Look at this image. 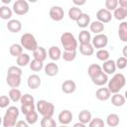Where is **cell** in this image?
I'll return each mask as SVG.
<instances>
[{
  "label": "cell",
  "instance_id": "1",
  "mask_svg": "<svg viewBox=\"0 0 127 127\" xmlns=\"http://www.w3.org/2000/svg\"><path fill=\"white\" fill-rule=\"evenodd\" d=\"M126 83V78L124 76V74L122 73H115L111 79L108 80V89L111 93L115 94V93H118L125 85Z\"/></svg>",
  "mask_w": 127,
  "mask_h": 127
},
{
  "label": "cell",
  "instance_id": "2",
  "mask_svg": "<svg viewBox=\"0 0 127 127\" xmlns=\"http://www.w3.org/2000/svg\"><path fill=\"white\" fill-rule=\"evenodd\" d=\"M19 117V109L16 106H10L6 110L3 116V127H14L17 124V119Z\"/></svg>",
  "mask_w": 127,
  "mask_h": 127
},
{
  "label": "cell",
  "instance_id": "3",
  "mask_svg": "<svg viewBox=\"0 0 127 127\" xmlns=\"http://www.w3.org/2000/svg\"><path fill=\"white\" fill-rule=\"evenodd\" d=\"M61 43L64 51L74 52L77 49V41L75 40L74 36L69 32H64V34H62Z\"/></svg>",
  "mask_w": 127,
  "mask_h": 127
},
{
  "label": "cell",
  "instance_id": "4",
  "mask_svg": "<svg viewBox=\"0 0 127 127\" xmlns=\"http://www.w3.org/2000/svg\"><path fill=\"white\" fill-rule=\"evenodd\" d=\"M38 113H40L43 117L48 116V117H53L54 112H55V105L52 102H49L47 100H39L36 105Z\"/></svg>",
  "mask_w": 127,
  "mask_h": 127
},
{
  "label": "cell",
  "instance_id": "5",
  "mask_svg": "<svg viewBox=\"0 0 127 127\" xmlns=\"http://www.w3.org/2000/svg\"><path fill=\"white\" fill-rule=\"evenodd\" d=\"M21 46L28 50V51H31V52H34L39 46H38V43H37V40L36 38L34 37V35L30 34V33H25L21 36Z\"/></svg>",
  "mask_w": 127,
  "mask_h": 127
},
{
  "label": "cell",
  "instance_id": "6",
  "mask_svg": "<svg viewBox=\"0 0 127 127\" xmlns=\"http://www.w3.org/2000/svg\"><path fill=\"white\" fill-rule=\"evenodd\" d=\"M13 11L17 15H25L29 12V4L26 0H16L13 3Z\"/></svg>",
  "mask_w": 127,
  "mask_h": 127
},
{
  "label": "cell",
  "instance_id": "7",
  "mask_svg": "<svg viewBox=\"0 0 127 127\" xmlns=\"http://www.w3.org/2000/svg\"><path fill=\"white\" fill-rule=\"evenodd\" d=\"M119 7L114 11L113 16L116 20H124L127 17V0H119Z\"/></svg>",
  "mask_w": 127,
  "mask_h": 127
},
{
  "label": "cell",
  "instance_id": "8",
  "mask_svg": "<svg viewBox=\"0 0 127 127\" xmlns=\"http://www.w3.org/2000/svg\"><path fill=\"white\" fill-rule=\"evenodd\" d=\"M92 42V46L97 49V50H101L103 48H105L108 44V37L105 34H98L95 35L93 37V39L91 40Z\"/></svg>",
  "mask_w": 127,
  "mask_h": 127
},
{
  "label": "cell",
  "instance_id": "9",
  "mask_svg": "<svg viewBox=\"0 0 127 127\" xmlns=\"http://www.w3.org/2000/svg\"><path fill=\"white\" fill-rule=\"evenodd\" d=\"M49 14H50V17H51L52 20H54L56 22H59V21H62L64 19V11L61 6H53L50 9Z\"/></svg>",
  "mask_w": 127,
  "mask_h": 127
},
{
  "label": "cell",
  "instance_id": "10",
  "mask_svg": "<svg viewBox=\"0 0 127 127\" xmlns=\"http://www.w3.org/2000/svg\"><path fill=\"white\" fill-rule=\"evenodd\" d=\"M113 15L111 14L110 11H108L107 9L105 8H102V9H99L97 12H96V18H97V21L101 22V23H109L112 19Z\"/></svg>",
  "mask_w": 127,
  "mask_h": 127
},
{
  "label": "cell",
  "instance_id": "11",
  "mask_svg": "<svg viewBox=\"0 0 127 127\" xmlns=\"http://www.w3.org/2000/svg\"><path fill=\"white\" fill-rule=\"evenodd\" d=\"M58 118H59V121L62 125H67L72 120V113H71V111H69L67 109H64V110L60 112Z\"/></svg>",
  "mask_w": 127,
  "mask_h": 127
},
{
  "label": "cell",
  "instance_id": "12",
  "mask_svg": "<svg viewBox=\"0 0 127 127\" xmlns=\"http://www.w3.org/2000/svg\"><path fill=\"white\" fill-rule=\"evenodd\" d=\"M75 89H76V84L71 79H66L62 84V90L64 93L70 94V93H73L75 91Z\"/></svg>",
  "mask_w": 127,
  "mask_h": 127
},
{
  "label": "cell",
  "instance_id": "13",
  "mask_svg": "<svg viewBox=\"0 0 127 127\" xmlns=\"http://www.w3.org/2000/svg\"><path fill=\"white\" fill-rule=\"evenodd\" d=\"M111 92L109 91L108 87H100L95 92V97L100 101H106L110 98Z\"/></svg>",
  "mask_w": 127,
  "mask_h": 127
},
{
  "label": "cell",
  "instance_id": "14",
  "mask_svg": "<svg viewBox=\"0 0 127 127\" xmlns=\"http://www.w3.org/2000/svg\"><path fill=\"white\" fill-rule=\"evenodd\" d=\"M7 29L11 32V33H19L22 30V24L19 20L17 19H11L8 21L7 25H6Z\"/></svg>",
  "mask_w": 127,
  "mask_h": 127
},
{
  "label": "cell",
  "instance_id": "15",
  "mask_svg": "<svg viewBox=\"0 0 127 127\" xmlns=\"http://www.w3.org/2000/svg\"><path fill=\"white\" fill-rule=\"evenodd\" d=\"M116 63L113 60H108L106 62L103 63L102 64V70L103 72H105L107 75L108 74H113L116 70Z\"/></svg>",
  "mask_w": 127,
  "mask_h": 127
},
{
  "label": "cell",
  "instance_id": "16",
  "mask_svg": "<svg viewBox=\"0 0 127 127\" xmlns=\"http://www.w3.org/2000/svg\"><path fill=\"white\" fill-rule=\"evenodd\" d=\"M41 83L42 81L38 74H31L27 79V84L31 89H37L38 87H40Z\"/></svg>",
  "mask_w": 127,
  "mask_h": 127
},
{
  "label": "cell",
  "instance_id": "17",
  "mask_svg": "<svg viewBox=\"0 0 127 127\" xmlns=\"http://www.w3.org/2000/svg\"><path fill=\"white\" fill-rule=\"evenodd\" d=\"M103 70H102V66H100L99 64H92L88 66L87 68V73L89 75V77L92 79L94 77H96L97 75H99L100 73H102Z\"/></svg>",
  "mask_w": 127,
  "mask_h": 127
},
{
  "label": "cell",
  "instance_id": "18",
  "mask_svg": "<svg viewBox=\"0 0 127 127\" xmlns=\"http://www.w3.org/2000/svg\"><path fill=\"white\" fill-rule=\"evenodd\" d=\"M58 72H59V66L56 63L51 62L45 65V73L48 76H55L58 74Z\"/></svg>",
  "mask_w": 127,
  "mask_h": 127
},
{
  "label": "cell",
  "instance_id": "19",
  "mask_svg": "<svg viewBox=\"0 0 127 127\" xmlns=\"http://www.w3.org/2000/svg\"><path fill=\"white\" fill-rule=\"evenodd\" d=\"M48 55H49V58L53 61H59L61 58H62V51L59 47L57 46H52L49 51H48Z\"/></svg>",
  "mask_w": 127,
  "mask_h": 127
},
{
  "label": "cell",
  "instance_id": "20",
  "mask_svg": "<svg viewBox=\"0 0 127 127\" xmlns=\"http://www.w3.org/2000/svg\"><path fill=\"white\" fill-rule=\"evenodd\" d=\"M89 29L92 33H94L95 35H98V34H102V32L104 31L105 29V26L103 23L99 22V21H93L90 23L89 25Z\"/></svg>",
  "mask_w": 127,
  "mask_h": 127
},
{
  "label": "cell",
  "instance_id": "21",
  "mask_svg": "<svg viewBox=\"0 0 127 127\" xmlns=\"http://www.w3.org/2000/svg\"><path fill=\"white\" fill-rule=\"evenodd\" d=\"M47 56H48V53L46 51L45 48L43 47H38L34 52H33V57L35 60H38V61H41V62H44L46 59H47Z\"/></svg>",
  "mask_w": 127,
  "mask_h": 127
},
{
  "label": "cell",
  "instance_id": "22",
  "mask_svg": "<svg viewBox=\"0 0 127 127\" xmlns=\"http://www.w3.org/2000/svg\"><path fill=\"white\" fill-rule=\"evenodd\" d=\"M6 82L11 88H17L21 84V76L18 75H9L7 74Z\"/></svg>",
  "mask_w": 127,
  "mask_h": 127
},
{
  "label": "cell",
  "instance_id": "23",
  "mask_svg": "<svg viewBox=\"0 0 127 127\" xmlns=\"http://www.w3.org/2000/svg\"><path fill=\"white\" fill-rule=\"evenodd\" d=\"M79 52L83 56H91L94 53V47L92 44H80L79 45Z\"/></svg>",
  "mask_w": 127,
  "mask_h": 127
},
{
  "label": "cell",
  "instance_id": "24",
  "mask_svg": "<svg viewBox=\"0 0 127 127\" xmlns=\"http://www.w3.org/2000/svg\"><path fill=\"white\" fill-rule=\"evenodd\" d=\"M91 119H92L91 113H90V111L87 110V109L81 110V111L79 112V114H78V120H79V122H81V123H83V124H85V125L88 124V123L91 121Z\"/></svg>",
  "mask_w": 127,
  "mask_h": 127
},
{
  "label": "cell",
  "instance_id": "25",
  "mask_svg": "<svg viewBox=\"0 0 127 127\" xmlns=\"http://www.w3.org/2000/svg\"><path fill=\"white\" fill-rule=\"evenodd\" d=\"M82 15V11L80 10L79 7H76V6H73L71 8H69L68 10V17L70 20L72 21H77L79 19V17Z\"/></svg>",
  "mask_w": 127,
  "mask_h": 127
},
{
  "label": "cell",
  "instance_id": "26",
  "mask_svg": "<svg viewBox=\"0 0 127 127\" xmlns=\"http://www.w3.org/2000/svg\"><path fill=\"white\" fill-rule=\"evenodd\" d=\"M91 80H92V82H93L95 85H97V86H102V85H104L105 83L108 82V75H107L105 72H102V73H100L99 75H97L96 77L92 78Z\"/></svg>",
  "mask_w": 127,
  "mask_h": 127
},
{
  "label": "cell",
  "instance_id": "27",
  "mask_svg": "<svg viewBox=\"0 0 127 127\" xmlns=\"http://www.w3.org/2000/svg\"><path fill=\"white\" fill-rule=\"evenodd\" d=\"M125 101H126V99H125L124 95H122L120 93H115L111 97V103L114 106H116V107H119V106L124 105Z\"/></svg>",
  "mask_w": 127,
  "mask_h": 127
},
{
  "label": "cell",
  "instance_id": "28",
  "mask_svg": "<svg viewBox=\"0 0 127 127\" xmlns=\"http://www.w3.org/2000/svg\"><path fill=\"white\" fill-rule=\"evenodd\" d=\"M120 119L116 113H110L106 118V123L109 127H116L119 125Z\"/></svg>",
  "mask_w": 127,
  "mask_h": 127
},
{
  "label": "cell",
  "instance_id": "29",
  "mask_svg": "<svg viewBox=\"0 0 127 127\" xmlns=\"http://www.w3.org/2000/svg\"><path fill=\"white\" fill-rule=\"evenodd\" d=\"M9 52H10L11 56L18 58L19 56H21L23 54V47L21 46V44H13L10 46Z\"/></svg>",
  "mask_w": 127,
  "mask_h": 127
},
{
  "label": "cell",
  "instance_id": "30",
  "mask_svg": "<svg viewBox=\"0 0 127 127\" xmlns=\"http://www.w3.org/2000/svg\"><path fill=\"white\" fill-rule=\"evenodd\" d=\"M76 24L80 28H86L88 25H90V16L88 14L82 13V15L76 21Z\"/></svg>",
  "mask_w": 127,
  "mask_h": 127
},
{
  "label": "cell",
  "instance_id": "31",
  "mask_svg": "<svg viewBox=\"0 0 127 127\" xmlns=\"http://www.w3.org/2000/svg\"><path fill=\"white\" fill-rule=\"evenodd\" d=\"M16 63L18 64V66H26V65L30 64V63H31L30 56L28 54H24L23 53L21 56H19L16 59Z\"/></svg>",
  "mask_w": 127,
  "mask_h": 127
},
{
  "label": "cell",
  "instance_id": "32",
  "mask_svg": "<svg viewBox=\"0 0 127 127\" xmlns=\"http://www.w3.org/2000/svg\"><path fill=\"white\" fill-rule=\"evenodd\" d=\"M118 36L122 42H127V22H122L119 25Z\"/></svg>",
  "mask_w": 127,
  "mask_h": 127
},
{
  "label": "cell",
  "instance_id": "33",
  "mask_svg": "<svg viewBox=\"0 0 127 127\" xmlns=\"http://www.w3.org/2000/svg\"><path fill=\"white\" fill-rule=\"evenodd\" d=\"M8 95H9V98H10L13 102H18V101H20L21 98H22V93H21L20 89H18V88H11V89L9 90Z\"/></svg>",
  "mask_w": 127,
  "mask_h": 127
},
{
  "label": "cell",
  "instance_id": "34",
  "mask_svg": "<svg viewBox=\"0 0 127 127\" xmlns=\"http://www.w3.org/2000/svg\"><path fill=\"white\" fill-rule=\"evenodd\" d=\"M12 17V10L6 5L0 7V18L3 20H9Z\"/></svg>",
  "mask_w": 127,
  "mask_h": 127
},
{
  "label": "cell",
  "instance_id": "35",
  "mask_svg": "<svg viewBox=\"0 0 127 127\" xmlns=\"http://www.w3.org/2000/svg\"><path fill=\"white\" fill-rule=\"evenodd\" d=\"M78 41L80 44H89L91 41L90 33L86 30H82L78 35Z\"/></svg>",
  "mask_w": 127,
  "mask_h": 127
},
{
  "label": "cell",
  "instance_id": "36",
  "mask_svg": "<svg viewBox=\"0 0 127 127\" xmlns=\"http://www.w3.org/2000/svg\"><path fill=\"white\" fill-rule=\"evenodd\" d=\"M41 127H57V123L53 117L44 116L41 119Z\"/></svg>",
  "mask_w": 127,
  "mask_h": 127
},
{
  "label": "cell",
  "instance_id": "37",
  "mask_svg": "<svg viewBox=\"0 0 127 127\" xmlns=\"http://www.w3.org/2000/svg\"><path fill=\"white\" fill-rule=\"evenodd\" d=\"M109 52L105 49H101V50H98L96 52V58L99 60V61H102V62H106L109 60Z\"/></svg>",
  "mask_w": 127,
  "mask_h": 127
},
{
  "label": "cell",
  "instance_id": "38",
  "mask_svg": "<svg viewBox=\"0 0 127 127\" xmlns=\"http://www.w3.org/2000/svg\"><path fill=\"white\" fill-rule=\"evenodd\" d=\"M29 66H30V68H31V70H33V71H40L42 68H43V66H44V64H43V62H41V61H38V60H33V61H31V63H30V64H29Z\"/></svg>",
  "mask_w": 127,
  "mask_h": 127
},
{
  "label": "cell",
  "instance_id": "39",
  "mask_svg": "<svg viewBox=\"0 0 127 127\" xmlns=\"http://www.w3.org/2000/svg\"><path fill=\"white\" fill-rule=\"evenodd\" d=\"M25 117H26L27 123L33 125V124H35V123L38 121V112H37L36 110H34V111L28 113L27 115H25Z\"/></svg>",
  "mask_w": 127,
  "mask_h": 127
},
{
  "label": "cell",
  "instance_id": "40",
  "mask_svg": "<svg viewBox=\"0 0 127 127\" xmlns=\"http://www.w3.org/2000/svg\"><path fill=\"white\" fill-rule=\"evenodd\" d=\"M119 3L118 0H106L105 1V9H107L108 11H115L118 7Z\"/></svg>",
  "mask_w": 127,
  "mask_h": 127
},
{
  "label": "cell",
  "instance_id": "41",
  "mask_svg": "<svg viewBox=\"0 0 127 127\" xmlns=\"http://www.w3.org/2000/svg\"><path fill=\"white\" fill-rule=\"evenodd\" d=\"M62 58L65 61V62H72L74 61V59L76 58V52H67V51H64L62 55Z\"/></svg>",
  "mask_w": 127,
  "mask_h": 127
},
{
  "label": "cell",
  "instance_id": "42",
  "mask_svg": "<svg viewBox=\"0 0 127 127\" xmlns=\"http://www.w3.org/2000/svg\"><path fill=\"white\" fill-rule=\"evenodd\" d=\"M7 74H9V75H18V76H21V75H22V69L20 68V66L12 65V66H10V67L8 68Z\"/></svg>",
  "mask_w": 127,
  "mask_h": 127
},
{
  "label": "cell",
  "instance_id": "43",
  "mask_svg": "<svg viewBox=\"0 0 127 127\" xmlns=\"http://www.w3.org/2000/svg\"><path fill=\"white\" fill-rule=\"evenodd\" d=\"M105 123L101 118H93L91 119V121L88 123V127H104Z\"/></svg>",
  "mask_w": 127,
  "mask_h": 127
},
{
  "label": "cell",
  "instance_id": "44",
  "mask_svg": "<svg viewBox=\"0 0 127 127\" xmlns=\"http://www.w3.org/2000/svg\"><path fill=\"white\" fill-rule=\"evenodd\" d=\"M21 104L24 105V104H34V97L33 95L29 94V93H26L24 95H22V98L20 100Z\"/></svg>",
  "mask_w": 127,
  "mask_h": 127
},
{
  "label": "cell",
  "instance_id": "45",
  "mask_svg": "<svg viewBox=\"0 0 127 127\" xmlns=\"http://www.w3.org/2000/svg\"><path fill=\"white\" fill-rule=\"evenodd\" d=\"M115 63H116V67L119 69H124L125 67H127V59L124 57L118 58Z\"/></svg>",
  "mask_w": 127,
  "mask_h": 127
},
{
  "label": "cell",
  "instance_id": "46",
  "mask_svg": "<svg viewBox=\"0 0 127 127\" xmlns=\"http://www.w3.org/2000/svg\"><path fill=\"white\" fill-rule=\"evenodd\" d=\"M36 108L35 104H24V105H21V111L24 115H27L28 113L34 111Z\"/></svg>",
  "mask_w": 127,
  "mask_h": 127
},
{
  "label": "cell",
  "instance_id": "47",
  "mask_svg": "<svg viewBox=\"0 0 127 127\" xmlns=\"http://www.w3.org/2000/svg\"><path fill=\"white\" fill-rule=\"evenodd\" d=\"M10 98H9V96H6V95H1V97H0V107L1 108H5V107H7L8 105H9V103H10Z\"/></svg>",
  "mask_w": 127,
  "mask_h": 127
},
{
  "label": "cell",
  "instance_id": "48",
  "mask_svg": "<svg viewBox=\"0 0 127 127\" xmlns=\"http://www.w3.org/2000/svg\"><path fill=\"white\" fill-rule=\"evenodd\" d=\"M15 127H29V124L27 123V121H24V120H19L16 124Z\"/></svg>",
  "mask_w": 127,
  "mask_h": 127
},
{
  "label": "cell",
  "instance_id": "49",
  "mask_svg": "<svg viewBox=\"0 0 127 127\" xmlns=\"http://www.w3.org/2000/svg\"><path fill=\"white\" fill-rule=\"evenodd\" d=\"M72 3H73L74 5H77V6H81V5H84V4L86 3V1H85V0H81V1L73 0V1H72Z\"/></svg>",
  "mask_w": 127,
  "mask_h": 127
},
{
  "label": "cell",
  "instance_id": "50",
  "mask_svg": "<svg viewBox=\"0 0 127 127\" xmlns=\"http://www.w3.org/2000/svg\"><path fill=\"white\" fill-rule=\"evenodd\" d=\"M72 127H86V125L85 124H83V123H81V122H76V123H74L73 124V126Z\"/></svg>",
  "mask_w": 127,
  "mask_h": 127
},
{
  "label": "cell",
  "instance_id": "51",
  "mask_svg": "<svg viewBox=\"0 0 127 127\" xmlns=\"http://www.w3.org/2000/svg\"><path fill=\"white\" fill-rule=\"evenodd\" d=\"M122 55L124 56V58L127 59V45L123 47V50H122Z\"/></svg>",
  "mask_w": 127,
  "mask_h": 127
},
{
  "label": "cell",
  "instance_id": "52",
  "mask_svg": "<svg viewBox=\"0 0 127 127\" xmlns=\"http://www.w3.org/2000/svg\"><path fill=\"white\" fill-rule=\"evenodd\" d=\"M2 3H4V4H9L10 3V0H2Z\"/></svg>",
  "mask_w": 127,
  "mask_h": 127
},
{
  "label": "cell",
  "instance_id": "53",
  "mask_svg": "<svg viewBox=\"0 0 127 127\" xmlns=\"http://www.w3.org/2000/svg\"><path fill=\"white\" fill-rule=\"evenodd\" d=\"M124 97H125V99L127 100V90L125 91V93H124Z\"/></svg>",
  "mask_w": 127,
  "mask_h": 127
},
{
  "label": "cell",
  "instance_id": "54",
  "mask_svg": "<svg viewBox=\"0 0 127 127\" xmlns=\"http://www.w3.org/2000/svg\"><path fill=\"white\" fill-rule=\"evenodd\" d=\"M60 127H67V126H66V125H61Z\"/></svg>",
  "mask_w": 127,
  "mask_h": 127
}]
</instances>
